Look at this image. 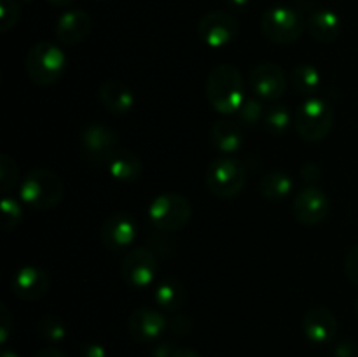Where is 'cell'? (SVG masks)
I'll return each mask as SVG.
<instances>
[{"mask_svg":"<svg viewBox=\"0 0 358 357\" xmlns=\"http://www.w3.org/2000/svg\"><path fill=\"white\" fill-rule=\"evenodd\" d=\"M206 97L220 114H236L245 97V80L240 70L229 63L217 65L206 79Z\"/></svg>","mask_w":358,"mask_h":357,"instance_id":"1","label":"cell"},{"mask_svg":"<svg viewBox=\"0 0 358 357\" xmlns=\"http://www.w3.org/2000/svg\"><path fill=\"white\" fill-rule=\"evenodd\" d=\"M65 195L63 182L55 172L37 168L31 170L21 182L20 196L28 206L35 210H49L59 205Z\"/></svg>","mask_w":358,"mask_h":357,"instance_id":"2","label":"cell"},{"mask_svg":"<svg viewBox=\"0 0 358 357\" xmlns=\"http://www.w3.org/2000/svg\"><path fill=\"white\" fill-rule=\"evenodd\" d=\"M294 126L303 140L320 142L334 126V111L324 98H306L294 114Z\"/></svg>","mask_w":358,"mask_h":357,"instance_id":"3","label":"cell"},{"mask_svg":"<svg viewBox=\"0 0 358 357\" xmlns=\"http://www.w3.org/2000/svg\"><path fill=\"white\" fill-rule=\"evenodd\" d=\"M27 74L38 86H51L62 79L66 69V56L52 42H38L27 55Z\"/></svg>","mask_w":358,"mask_h":357,"instance_id":"4","label":"cell"},{"mask_svg":"<svg viewBox=\"0 0 358 357\" xmlns=\"http://www.w3.org/2000/svg\"><path fill=\"white\" fill-rule=\"evenodd\" d=\"M247 184V168L236 158H217L206 172V186L217 198L229 200L240 195Z\"/></svg>","mask_w":358,"mask_h":357,"instance_id":"5","label":"cell"},{"mask_svg":"<svg viewBox=\"0 0 358 357\" xmlns=\"http://www.w3.org/2000/svg\"><path fill=\"white\" fill-rule=\"evenodd\" d=\"M261 30L275 44H294L306 30V20L297 9L276 6L262 14Z\"/></svg>","mask_w":358,"mask_h":357,"instance_id":"6","label":"cell"},{"mask_svg":"<svg viewBox=\"0 0 358 357\" xmlns=\"http://www.w3.org/2000/svg\"><path fill=\"white\" fill-rule=\"evenodd\" d=\"M192 214L191 202L178 192H164L149 206V217L154 227L163 233H177L189 223Z\"/></svg>","mask_w":358,"mask_h":357,"instance_id":"7","label":"cell"},{"mask_svg":"<svg viewBox=\"0 0 358 357\" xmlns=\"http://www.w3.org/2000/svg\"><path fill=\"white\" fill-rule=\"evenodd\" d=\"M117 132L100 122L87 125L80 133V147L91 163H107L117 150Z\"/></svg>","mask_w":358,"mask_h":357,"instance_id":"8","label":"cell"},{"mask_svg":"<svg viewBox=\"0 0 358 357\" xmlns=\"http://www.w3.org/2000/svg\"><path fill=\"white\" fill-rule=\"evenodd\" d=\"M240 31V23L226 10H212L199 20L198 34L210 48H222L233 42Z\"/></svg>","mask_w":358,"mask_h":357,"instance_id":"9","label":"cell"},{"mask_svg":"<svg viewBox=\"0 0 358 357\" xmlns=\"http://www.w3.org/2000/svg\"><path fill=\"white\" fill-rule=\"evenodd\" d=\"M157 273V259L150 248L135 247L126 252L121 262V275L131 287H147Z\"/></svg>","mask_w":358,"mask_h":357,"instance_id":"10","label":"cell"},{"mask_svg":"<svg viewBox=\"0 0 358 357\" xmlns=\"http://www.w3.org/2000/svg\"><path fill=\"white\" fill-rule=\"evenodd\" d=\"M329 209H331V202L327 195L315 186H306L294 198V216L304 226L324 223Z\"/></svg>","mask_w":358,"mask_h":357,"instance_id":"11","label":"cell"},{"mask_svg":"<svg viewBox=\"0 0 358 357\" xmlns=\"http://www.w3.org/2000/svg\"><path fill=\"white\" fill-rule=\"evenodd\" d=\"M250 86L259 98L275 102L285 94V72L275 63H261L250 72Z\"/></svg>","mask_w":358,"mask_h":357,"instance_id":"12","label":"cell"},{"mask_svg":"<svg viewBox=\"0 0 358 357\" xmlns=\"http://www.w3.org/2000/svg\"><path fill=\"white\" fill-rule=\"evenodd\" d=\"M138 234L136 220L128 214H115L108 217L100 230V238L103 245L110 251H124L135 241Z\"/></svg>","mask_w":358,"mask_h":357,"instance_id":"13","label":"cell"},{"mask_svg":"<svg viewBox=\"0 0 358 357\" xmlns=\"http://www.w3.org/2000/svg\"><path fill=\"white\" fill-rule=\"evenodd\" d=\"M303 331L315 345L331 343L338 335V321L325 307H313L304 314Z\"/></svg>","mask_w":358,"mask_h":357,"instance_id":"14","label":"cell"},{"mask_svg":"<svg viewBox=\"0 0 358 357\" xmlns=\"http://www.w3.org/2000/svg\"><path fill=\"white\" fill-rule=\"evenodd\" d=\"M129 335L138 342H154L168 329V321L154 308H138L128 318Z\"/></svg>","mask_w":358,"mask_h":357,"instance_id":"15","label":"cell"},{"mask_svg":"<svg viewBox=\"0 0 358 357\" xmlns=\"http://www.w3.org/2000/svg\"><path fill=\"white\" fill-rule=\"evenodd\" d=\"M49 273L45 270L37 268V266H24L16 275L13 276V290L20 300L23 301H37L48 293Z\"/></svg>","mask_w":358,"mask_h":357,"instance_id":"16","label":"cell"},{"mask_svg":"<svg viewBox=\"0 0 358 357\" xmlns=\"http://www.w3.org/2000/svg\"><path fill=\"white\" fill-rule=\"evenodd\" d=\"M91 31V16L86 10L73 9L59 16L56 23V37L62 44H80Z\"/></svg>","mask_w":358,"mask_h":357,"instance_id":"17","label":"cell"},{"mask_svg":"<svg viewBox=\"0 0 358 357\" xmlns=\"http://www.w3.org/2000/svg\"><path fill=\"white\" fill-rule=\"evenodd\" d=\"M100 102L112 114H128L135 105L133 91L121 80H107L100 88Z\"/></svg>","mask_w":358,"mask_h":357,"instance_id":"18","label":"cell"},{"mask_svg":"<svg viewBox=\"0 0 358 357\" xmlns=\"http://www.w3.org/2000/svg\"><path fill=\"white\" fill-rule=\"evenodd\" d=\"M308 31L311 37L320 42H332L339 37L341 31V20L331 9H315L311 10L306 20Z\"/></svg>","mask_w":358,"mask_h":357,"instance_id":"19","label":"cell"},{"mask_svg":"<svg viewBox=\"0 0 358 357\" xmlns=\"http://www.w3.org/2000/svg\"><path fill=\"white\" fill-rule=\"evenodd\" d=\"M105 164L108 174L119 182H135L142 175V161L131 150L117 149Z\"/></svg>","mask_w":358,"mask_h":357,"instance_id":"20","label":"cell"},{"mask_svg":"<svg viewBox=\"0 0 358 357\" xmlns=\"http://www.w3.org/2000/svg\"><path fill=\"white\" fill-rule=\"evenodd\" d=\"M210 140L213 147L224 154H234L243 144L241 128L233 121H217L210 130Z\"/></svg>","mask_w":358,"mask_h":357,"instance_id":"21","label":"cell"},{"mask_svg":"<svg viewBox=\"0 0 358 357\" xmlns=\"http://www.w3.org/2000/svg\"><path fill=\"white\" fill-rule=\"evenodd\" d=\"M184 287L177 279H166L154 289V301L166 312H177L184 304Z\"/></svg>","mask_w":358,"mask_h":357,"instance_id":"22","label":"cell"},{"mask_svg":"<svg viewBox=\"0 0 358 357\" xmlns=\"http://www.w3.org/2000/svg\"><path fill=\"white\" fill-rule=\"evenodd\" d=\"M290 79H292L294 90L306 98H311L320 90V72L313 65H310V63H301V65H297L292 70Z\"/></svg>","mask_w":358,"mask_h":357,"instance_id":"23","label":"cell"},{"mask_svg":"<svg viewBox=\"0 0 358 357\" xmlns=\"http://www.w3.org/2000/svg\"><path fill=\"white\" fill-rule=\"evenodd\" d=\"M261 192L264 198L276 202V200L287 198L294 189V181L290 175L283 174V172H269L261 178Z\"/></svg>","mask_w":358,"mask_h":357,"instance_id":"24","label":"cell"},{"mask_svg":"<svg viewBox=\"0 0 358 357\" xmlns=\"http://www.w3.org/2000/svg\"><path fill=\"white\" fill-rule=\"evenodd\" d=\"M264 126L271 135H283L289 130L292 114H290L287 105H273L264 114Z\"/></svg>","mask_w":358,"mask_h":357,"instance_id":"25","label":"cell"},{"mask_svg":"<svg viewBox=\"0 0 358 357\" xmlns=\"http://www.w3.org/2000/svg\"><path fill=\"white\" fill-rule=\"evenodd\" d=\"M238 119H240V125L245 128H254L257 126V122H261V119H264V107H262L261 102L254 97L245 98L241 107L238 108Z\"/></svg>","mask_w":358,"mask_h":357,"instance_id":"26","label":"cell"},{"mask_svg":"<svg viewBox=\"0 0 358 357\" xmlns=\"http://www.w3.org/2000/svg\"><path fill=\"white\" fill-rule=\"evenodd\" d=\"M23 220V206L20 202L10 196H3L2 200V230L3 231H13L17 227Z\"/></svg>","mask_w":358,"mask_h":357,"instance_id":"27","label":"cell"},{"mask_svg":"<svg viewBox=\"0 0 358 357\" xmlns=\"http://www.w3.org/2000/svg\"><path fill=\"white\" fill-rule=\"evenodd\" d=\"M20 172H17L16 161L7 154H0V189L2 192H9L16 186Z\"/></svg>","mask_w":358,"mask_h":357,"instance_id":"28","label":"cell"},{"mask_svg":"<svg viewBox=\"0 0 358 357\" xmlns=\"http://www.w3.org/2000/svg\"><path fill=\"white\" fill-rule=\"evenodd\" d=\"M41 335L44 336L48 342L59 343L65 340L66 328L58 317H55V315H45L41 321Z\"/></svg>","mask_w":358,"mask_h":357,"instance_id":"29","label":"cell"},{"mask_svg":"<svg viewBox=\"0 0 358 357\" xmlns=\"http://www.w3.org/2000/svg\"><path fill=\"white\" fill-rule=\"evenodd\" d=\"M20 14L21 9L16 0H0V31L6 34L10 28L16 27Z\"/></svg>","mask_w":358,"mask_h":357,"instance_id":"30","label":"cell"},{"mask_svg":"<svg viewBox=\"0 0 358 357\" xmlns=\"http://www.w3.org/2000/svg\"><path fill=\"white\" fill-rule=\"evenodd\" d=\"M13 331V315L6 304H0V343H6Z\"/></svg>","mask_w":358,"mask_h":357,"instance_id":"31","label":"cell"},{"mask_svg":"<svg viewBox=\"0 0 358 357\" xmlns=\"http://www.w3.org/2000/svg\"><path fill=\"white\" fill-rule=\"evenodd\" d=\"M345 270L348 279L352 280L355 286H358V245H355V247L348 252V255H346Z\"/></svg>","mask_w":358,"mask_h":357,"instance_id":"32","label":"cell"},{"mask_svg":"<svg viewBox=\"0 0 358 357\" xmlns=\"http://www.w3.org/2000/svg\"><path fill=\"white\" fill-rule=\"evenodd\" d=\"M334 357H358V346L352 340H343L334 346Z\"/></svg>","mask_w":358,"mask_h":357,"instance_id":"33","label":"cell"},{"mask_svg":"<svg viewBox=\"0 0 358 357\" xmlns=\"http://www.w3.org/2000/svg\"><path fill=\"white\" fill-rule=\"evenodd\" d=\"M191 321H189L187 317H184V315H177V317H173L168 322V328H170L175 335H187V332L191 331Z\"/></svg>","mask_w":358,"mask_h":357,"instance_id":"34","label":"cell"},{"mask_svg":"<svg viewBox=\"0 0 358 357\" xmlns=\"http://www.w3.org/2000/svg\"><path fill=\"white\" fill-rule=\"evenodd\" d=\"M301 175H303L304 181L310 186H313L315 182L320 181L322 170L317 163H306L303 168H301Z\"/></svg>","mask_w":358,"mask_h":357,"instance_id":"35","label":"cell"},{"mask_svg":"<svg viewBox=\"0 0 358 357\" xmlns=\"http://www.w3.org/2000/svg\"><path fill=\"white\" fill-rule=\"evenodd\" d=\"M83 357H107V350L100 343H87L83 349Z\"/></svg>","mask_w":358,"mask_h":357,"instance_id":"36","label":"cell"},{"mask_svg":"<svg viewBox=\"0 0 358 357\" xmlns=\"http://www.w3.org/2000/svg\"><path fill=\"white\" fill-rule=\"evenodd\" d=\"M175 350H177V349H175L171 343L163 342V343H159V345L154 346L152 357H171V356H173Z\"/></svg>","mask_w":358,"mask_h":357,"instance_id":"37","label":"cell"},{"mask_svg":"<svg viewBox=\"0 0 358 357\" xmlns=\"http://www.w3.org/2000/svg\"><path fill=\"white\" fill-rule=\"evenodd\" d=\"M34 357H66V356L62 352V350L55 349V346H49V349H44L41 350V352L35 354Z\"/></svg>","mask_w":358,"mask_h":357,"instance_id":"38","label":"cell"},{"mask_svg":"<svg viewBox=\"0 0 358 357\" xmlns=\"http://www.w3.org/2000/svg\"><path fill=\"white\" fill-rule=\"evenodd\" d=\"M171 357H201V356L192 349H177Z\"/></svg>","mask_w":358,"mask_h":357,"instance_id":"39","label":"cell"},{"mask_svg":"<svg viewBox=\"0 0 358 357\" xmlns=\"http://www.w3.org/2000/svg\"><path fill=\"white\" fill-rule=\"evenodd\" d=\"M227 2H229V6L236 7V9H245L250 4V0H227Z\"/></svg>","mask_w":358,"mask_h":357,"instance_id":"40","label":"cell"},{"mask_svg":"<svg viewBox=\"0 0 358 357\" xmlns=\"http://www.w3.org/2000/svg\"><path fill=\"white\" fill-rule=\"evenodd\" d=\"M49 2L52 4V6H58V7H65L69 6V4H72L73 0H49Z\"/></svg>","mask_w":358,"mask_h":357,"instance_id":"41","label":"cell"},{"mask_svg":"<svg viewBox=\"0 0 358 357\" xmlns=\"http://www.w3.org/2000/svg\"><path fill=\"white\" fill-rule=\"evenodd\" d=\"M2 357H20V356H17V354L16 352H13V350H3V352H2Z\"/></svg>","mask_w":358,"mask_h":357,"instance_id":"42","label":"cell"},{"mask_svg":"<svg viewBox=\"0 0 358 357\" xmlns=\"http://www.w3.org/2000/svg\"><path fill=\"white\" fill-rule=\"evenodd\" d=\"M20 2H34V0H20Z\"/></svg>","mask_w":358,"mask_h":357,"instance_id":"43","label":"cell"},{"mask_svg":"<svg viewBox=\"0 0 358 357\" xmlns=\"http://www.w3.org/2000/svg\"><path fill=\"white\" fill-rule=\"evenodd\" d=\"M357 314H358V298H357Z\"/></svg>","mask_w":358,"mask_h":357,"instance_id":"44","label":"cell"}]
</instances>
